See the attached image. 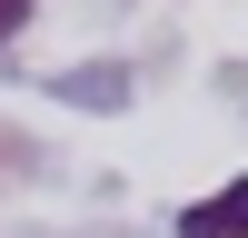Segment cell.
<instances>
[{"label":"cell","mask_w":248,"mask_h":238,"mask_svg":"<svg viewBox=\"0 0 248 238\" xmlns=\"http://www.w3.org/2000/svg\"><path fill=\"white\" fill-rule=\"evenodd\" d=\"M179 238H248V178L189 198V208H179Z\"/></svg>","instance_id":"6da1fadb"},{"label":"cell","mask_w":248,"mask_h":238,"mask_svg":"<svg viewBox=\"0 0 248 238\" xmlns=\"http://www.w3.org/2000/svg\"><path fill=\"white\" fill-rule=\"evenodd\" d=\"M70 89H79V99H90V109H109V99H119V89H129V79H119V70H79V79H70Z\"/></svg>","instance_id":"7a4b0ae2"},{"label":"cell","mask_w":248,"mask_h":238,"mask_svg":"<svg viewBox=\"0 0 248 238\" xmlns=\"http://www.w3.org/2000/svg\"><path fill=\"white\" fill-rule=\"evenodd\" d=\"M20 20H30V0H0V40H10V30H20Z\"/></svg>","instance_id":"3957f363"}]
</instances>
